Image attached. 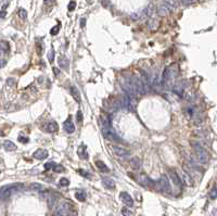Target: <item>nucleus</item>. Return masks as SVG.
<instances>
[{"instance_id":"2eb2a0df","label":"nucleus","mask_w":217,"mask_h":216,"mask_svg":"<svg viewBox=\"0 0 217 216\" xmlns=\"http://www.w3.org/2000/svg\"><path fill=\"white\" fill-rule=\"evenodd\" d=\"M141 165H142V162H141V160L139 159V158H133V159L130 160V166H131V168L133 170H139L141 167Z\"/></svg>"},{"instance_id":"58836bf2","label":"nucleus","mask_w":217,"mask_h":216,"mask_svg":"<svg viewBox=\"0 0 217 216\" xmlns=\"http://www.w3.org/2000/svg\"><path fill=\"white\" fill-rule=\"evenodd\" d=\"M19 141H20V142H22V144H27V142L29 141V139H28V138H25V137L20 136L19 137Z\"/></svg>"},{"instance_id":"f257e3e1","label":"nucleus","mask_w":217,"mask_h":216,"mask_svg":"<svg viewBox=\"0 0 217 216\" xmlns=\"http://www.w3.org/2000/svg\"><path fill=\"white\" fill-rule=\"evenodd\" d=\"M23 189V185L22 184H14V185H10V186H6L0 190V200H6L9 199L13 193L19 192Z\"/></svg>"},{"instance_id":"4be33fe9","label":"nucleus","mask_w":217,"mask_h":216,"mask_svg":"<svg viewBox=\"0 0 217 216\" xmlns=\"http://www.w3.org/2000/svg\"><path fill=\"white\" fill-rule=\"evenodd\" d=\"M59 65H60V68H61L66 70V68H69V60L64 57H61L59 59Z\"/></svg>"},{"instance_id":"4468645a","label":"nucleus","mask_w":217,"mask_h":216,"mask_svg":"<svg viewBox=\"0 0 217 216\" xmlns=\"http://www.w3.org/2000/svg\"><path fill=\"white\" fill-rule=\"evenodd\" d=\"M70 91H71V95H72V97L74 98V100H75L76 102H80V101H81L80 92L76 86H72V87H70Z\"/></svg>"},{"instance_id":"ddd939ff","label":"nucleus","mask_w":217,"mask_h":216,"mask_svg":"<svg viewBox=\"0 0 217 216\" xmlns=\"http://www.w3.org/2000/svg\"><path fill=\"white\" fill-rule=\"evenodd\" d=\"M64 129L67 134H73L75 132V125H74V123H73L72 118H67V120L64 122Z\"/></svg>"},{"instance_id":"f8f14e48","label":"nucleus","mask_w":217,"mask_h":216,"mask_svg":"<svg viewBox=\"0 0 217 216\" xmlns=\"http://www.w3.org/2000/svg\"><path fill=\"white\" fill-rule=\"evenodd\" d=\"M168 175H169L171 179L173 180V182L175 184L176 186L177 187L183 186V182H181V180H180V178H179V176L177 175V173H176L174 170H168Z\"/></svg>"},{"instance_id":"37998d69","label":"nucleus","mask_w":217,"mask_h":216,"mask_svg":"<svg viewBox=\"0 0 217 216\" xmlns=\"http://www.w3.org/2000/svg\"><path fill=\"white\" fill-rule=\"evenodd\" d=\"M55 4V0H45V4L46 6H52Z\"/></svg>"},{"instance_id":"39448f33","label":"nucleus","mask_w":217,"mask_h":216,"mask_svg":"<svg viewBox=\"0 0 217 216\" xmlns=\"http://www.w3.org/2000/svg\"><path fill=\"white\" fill-rule=\"evenodd\" d=\"M73 206L69 202H62L57 209V216H73Z\"/></svg>"},{"instance_id":"c9c22d12","label":"nucleus","mask_w":217,"mask_h":216,"mask_svg":"<svg viewBox=\"0 0 217 216\" xmlns=\"http://www.w3.org/2000/svg\"><path fill=\"white\" fill-rule=\"evenodd\" d=\"M48 59H49V61H53L54 59V50H50L49 52H48Z\"/></svg>"},{"instance_id":"e433bc0d","label":"nucleus","mask_w":217,"mask_h":216,"mask_svg":"<svg viewBox=\"0 0 217 216\" xmlns=\"http://www.w3.org/2000/svg\"><path fill=\"white\" fill-rule=\"evenodd\" d=\"M76 118H77V122H78V123H83V113H81L80 111L77 112Z\"/></svg>"},{"instance_id":"412c9836","label":"nucleus","mask_w":217,"mask_h":216,"mask_svg":"<svg viewBox=\"0 0 217 216\" xmlns=\"http://www.w3.org/2000/svg\"><path fill=\"white\" fill-rule=\"evenodd\" d=\"M4 149H6L7 151H14V150H16V146L10 140L4 141Z\"/></svg>"},{"instance_id":"0eeeda50","label":"nucleus","mask_w":217,"mask_h":216,"mask_svg":"<svg viewBox=\"0 0 217 216\" xmlns=\"http://www.w3.org/2000/svg\"><path fill=\"white\" fill-rule=\"evenodd\" d=\"M124 104H125V106L129 111L135 112L136 109H137V99H136V97H133V96L126 94L125 97H124Z\"/></svg>"},{"instance_id":"09e8293b","label":"nucleus","mask_w":217,"mask_h":216,"mask_svg":"<svg viewBox=\"0 0 217 216\" xmlns=\"http://www.w3.org/2000/svg\"><path fill=\"white\" fill-rule=\"evenodd\" d=\"M53 71H54V73H55V75H59V70H58L57 68H54Z\"/></svg>"},{"instance_id":"7ed1b4c3","label":"nucleus","mask_w":217,"mask_h":216,"mask_svg":"<svg viewBox=\"0 0 217 216\" xmlns=\"http://www.w3.org/2000/svg\"><path fill=\"white\" fill-rule=\"evenodd\" d=\"M192 147L194 149V153H195V155L198 158L199 162L202 164L207 163L209 160V153L206 152L205 149L203 148L200 144H198V142H192Z\"/></svg>"},{"instance_id":"79ce46f5","label":"nucleus","mask_w":217,"mask_h":216,"mask_svg":"<svg viewBox=\"0 0 217 216\" xmlns=\"http://www.w3.org/2000/svg\"><path fill=\"white\" fill-rule=\"evenodd\" d=\"M53 166H54V163H52V162H51V163H47L46 165H45V170H46V171H48V170L52 168Z\"/></svg>"},{"instance_id":"423d86ee","label":"nucleus","mask_w":217,"mask_h":216,"mask_svg":"<svg viewBox=\"0 0 217 216\" xmlns=\"http://www.w3.org/2000/svg\"><path fill=\"white\" fill-rule=\"evenodd\" d=\"M157 184V187H159V190L163 191V192H166V193H169L171 191V184H169V180L168 178L165 176V175H162L159 179V182H156Z\"/></svg>"},{"instance_id":"de8ad7c7","label":"nucleus","mask_w":217,"mask_h":216,"mask_svg":"<svg viewBox=\"0 0 217 216\" xmlns=\"http://www.w3.org/2000/svg\"><path fill=\"white\" fill-rule=\"evenodd\" d=\"M102 4L104 7H107L109 6V0H102Z\"/></svg>"},{"instance_id":"f704fd0d","label":"nucleus","mask_w":217,"mask_h":216,"mask_svg":"<svg viewBox=\"0 0 217 216\" xmlns=\"http://www.w3.org/2000/svg\"><path fill=\"white\" fill-rule=\"evenodd\" d=\"M59 30H60V25H57V26H54L52 30H50V34H51V35H57L58 33H59Z\"/></svg>"},{"instance_id":"dca6fc26","label":"nucleus","mask_w":217,"mask_h":216,"mask_svg":"<svg viewBox=\"0 0 217 216\" xmlns=\"http://www.w3.org/2000/svg\"><path fill=\"white\" fill-rule=\"evenodd\" d=\"M151 13H152V7L150 6V7H147L143 10V11L141 12L140 14H139V18H138L137 20H143V19H147V18H149L150 15H151Z\"/></svg>"},{"instance_id":"ea45409f","label":"nucleus","mask_w":217,"mask_h":216,"mask_svg":"<svg viewBox=\"0 0 217 216\" xmlns=\"http://www.w3.org/2000/svg\"><path fill=\"white\" fill-rule=\"evenodd\" d=\"M7 84H8L9 86H14L15 85V80L14 78H8L7 80Z\"/></svg>"},{"instance_id":"7c9ffc66","label":"nucleus","mask_w":217,"mask_h":216,"mask_svg":"<svg viewBox=\"0 0 217 216\" xmlns=\"http://www.w3.org/2000/svg\"><path fill=\"white\" fill-rule=\"evenodd\" d=\"M31 189L32 190H36V191H40V190H42L44 189V187L40 185V184H32L31 185Z\"/></svg>"},{"instance_id":"f3484780","label":"nucleus","mask_w":217,"mask_h":216,"mask_svg":"<svg viewBox=\"0 0 217 216\" xmlns=\"http://www.w3.org/2000/svg\"><path fill=\"white\" fill-rule=\"evenodd\" d=\"M58 130H59V125H58V123L55 121L50 122L49 124L47 125V132L48 133H57Z\"/></svg>"},{"instance_id":"c756f323","label":"nucleus","mask_w":217,"mask_h":216,"mask_svg":"<svg viewBox=\"0 0 217 216\" xmlns=\"http://www.w3.org/2000/svg\"><path fill=\"white\" fill-rule=\"evenodd\" d=\"M52 170H53L55 173H62V172H64V167L62 166V165H60V164H54V166L52 167Z\"/></svg>"},{"instance_id":"393cba45","label":"nucleus","mask_w":217,"mask_h":216,"mask_svg":"<svg viewBox=\"0 0 217 216\" xmlns=\"http://www.w3.org/2000/svg\"><path fill=\"white\" fill-rule=\"evenodd\" d=\"M183 182H185L186 185H188V186H191V185L193 184V182H192L191 177L189 176V174H187V173H183Z\"/></svg>"},{"instance_id":"6e6552de","label":"nucleus","mask_w":217,"mask_h":216,"mask_svg":"<svg viewBox=\"0 0 217 216\" xmlns=\"http://www.w3.org/2000/svg\"><path fill=\"white\" fill-rule=\"evenodd\" d=\"M136 180L139 182V185H141V186H143V187H151L153 185V182L150 178H149V177L145 174L137 175Z\"/></svg>"},{"instance_id":"a19ab883","label":"nucleus","mask_w":217,"mask_h":216,"mask_svg":"<svg viewBox=\"0 0 217 216\" xmlns=\"http://www.w3.org/2000/svg\"><path fill=\"white\" fill-rule=\"evenodd\" d=\"M79 173H80V174H83V176H84V177H88V178H91V176H90V174H89V173H87V172H85L84 170H79Z\"/></svg>"},{"instance_id":"b1692460","label":"nucleus","mask_w":217,"mask_h":216,"mask_svg":"<svg viewBox=\"0 0 217 216\" xmlns=\"http://www.w3.org/2000/svg\"><path fill=\"white\" fill-rule=\"evenodd\" d=\"M10 46L7 42H0V51L2 52H9Z\"/></svg>"},{"instance_id":"49530a36","label":"nucleus","mask_w":217,"mask_h":216,"mask_svg":"<svg viewBox=\"0 0 217 216\" xmlns=\"http://www.w3.org/2000/svg\"><path fill=\"white\" fill-rule=\"evenodd\" d=\"M6 65V60H0V68H4Z\"/></svg>"},{"instance_id":"20e7f679","label":"nucleus","mask_w":217,"mask_h":216,"mask_svg":"<svg viewBox=\"0 0 217 216\" xmlns=\"http://www.w3.org/2000/svg\"><path fill=\"white\" fill-rule=\"evenodd\" d=\"M177 75H178V68H177V66L175 64L165 68L163 72V83H169L173 80H175Z\"/></svg>"},{"instance_id":"c03bdc74","label":"nucleus","mask_w":217,"mask_h":216,"mask_svg":"<svg viewBox=\"0 0 217 216\" xmlns=\"http://www.w3.org/2000/svg\"><path fill=\"white\" fill-rule=\"evenodd\" d=\"M7 15V12L4 11V10H2V11H0V18H4Z\"/></svg>"},{"instance_id":"9d476101","label":"nucleus","mask_w":217,"mask_h":216,"mask_svg":"<svg viewBox=\"0 0 217 216\" xmlns=\"http://www.w3.org/2000/svg\"><path fill=\"white\" fill-rule=\"evenodd\" d=\"M119 197H121V200H122L123 203L125 205H127V206H133V200L129 193H127V192H121Z\"/></svg>"},{"instance_id":"a18cd8bd","label":"nucleus","mask_w":217,"mask_h":216,"mask_svg":"<svg viewBox=\"0 0 217 216\" xmlns=\"http://www.w3.org/2000/svg\"><path fill=\"white\" fill-rule=\"evenodd\" d=\"M85 23H86V20L81 19V21H80V27H85Z\"/></svg>"},{"instance_id":"9b49d317","label":"nucleus","mask_w":217,"mask_h":216,"mask_svg":"<svg viewBox=\"0 0 217 216\" xmlns=\"http://www.w3.org/2000/svg\"><path fill=\"white\" fill-rule=\"evenodd\" d=\"M48 155H49V153L46 149H38L33 153V156L37 160H45L48 158Z\"/></svg>"},{"instance_id":"6ab92c4d","label":"nucleus","mask_w":217,"mask_h":216,"mask_svg":"<svg viewBox=\"0 0 217 216\" xmlns=\"http://www.w3.org/2000/svg\"><path fill=\"white\" fill-rule=\"evenodd\" d=\"M171 11V9L168 7V6H166L165 4H163L160 8H159V14L162 15V16H165V15H167Z\"/></svg>"},{"instance_id":"473e14b6","label":"nucleus","mask_w":217,"mask_h":216,"mask_svg":"<svg viewBox=\"0 0 217 216\" xmlns=\"http://www.w3.org/2000/svg\"><path fill=\"white\" fill-rule=\"evenodd\" d=\"M217 197V191H216V187H213V189L211 190V192H209V198L212 199V200H215Z\"/></svg>"},{"instance_id":"cd10ccee","label":"nucleus","mask_w":217,"mask_h":216,"mask_svg":"<svg viewBox=\"0 0 217 216\" xmlns=\"http://www.w3.org/2000/svg\"><path fill=\"white\" fill-rule=\"evenodd\" d=\"M121 212H122L123 216H135V214H133V211H131V210H129V209H127V208H123Z\"/></svg>"},{"instance_id":"a211bd4d","label":"nucleus","mask_w":217,"mask_h":216,"mask_svg":"<svg viewBox=\"0 0 217 216\" xmlns=\"http://www.w3.org/2000/svg\"><path fill=\"white\" fill-rule=\"evenodd\" d=\"M102 184H103V186L105 187L107 189H114L115 188V182L112 180L111 178H103L102 179Z\"/></svg>"},{"instance_id":"bb28decb","label":"nucleus","mask_w":217,"mask_h":216,"mask_svg":"<svg viewBox=\"0 0 217 216\" xmlns=\"http://www.w3.org/2000/svg\"><path fill=\"white\" fill-rule=\"evenodd\" d=\"M164 4H166V6H168L171 10H173L174 8L177 7V2H176V0H164Z\"/></svg>"},{"instance_id":"a878e982","label":"nucleus","mask_w":217,"mask_h":216,"mask_svg":"<svg viewBox=\"0 0 217 216\" xmlns=\"http://www.w3.org/2000/svg\"><path fill=\"white\" fill-rule=\"evenodd\" d=\"M75 197H76L77 200H78V201H80V202L86 201V193H85L84 191H78V192H76Z\"/></svg>"},{"instance_id":"5701e85b","label":"nucleus","mask_w":217,"mask_h":216,"mask_svg":"<svg viewBox=\"0 0 217 216\" xmlns=\"http://www.w3.org/2000/svg\"><path fill=\"white\" fill-rule=\"evenodd\" d=\"M77 153H78L79 158H81V159H88V154H87V152H86V149H85L84 146L80 147V148H78Z\"/></svg>"},{"instance_id":"f03ea898","label":"nucleus","mask_w":217,"mask_h":216,"mask_svg":"<svg viewBox=\"0 0 217 216\" xmlns=\"http://www.w3.org/2000/svg\"><path fill=\"white\" fill-rule=\"evenodd\" d=\"M102 135H103V137H104L105 139H107L109 141H121L119 137L116 135L114 129L112 128V126H111L109 121H104V123H103Z\"/></svg>"},{"instance_id":"c85d7f7f","label":"nucleus","mask_w":217,"mask_h":216,"mask_svg":"<svg viewBox=\"0 0 217 216\" xmlns=\"http://www.w3.org/2000/svg\"><path fill=\"white\" fill-rule=\"evenodd\" d=\"M173 90H174V92H175V94H177V95H179V96L183 95V88L180 87L179 85H176V86H174Z\"/></svg>"},{"instance_id":"1a4fd4ad","label":"nucleus","mask_w":217,"mask_h":216,"mask_svg":"<svg viewBox=\"0 0 217 216\" xmlns=\"http://www.w3.org/2000/svg\"><path fill=\"white\" fill-rule=\"evenodd\" d=\"M112 151L114 152V154L117 155L118 158H126V156L130 155V152L127 149L119 147V146H113L112 147Z\"/></svg>"},{"instance_id":"4c0bfd02","label":"nucleus","mask_w":217,"mask_h":216,"mask_svg":"<svg viewBox=\"0 0 217 216\" xmlns=\"http://www.w3.org/2000/svg\"><path fill=\"white\" fill-rule=\"evenodd\" d=\"M75 7H76V2L75 1H71V4H69V10L70 11H74Z\"/></svg>"},{"instance_id":"aec40b11","label":"nucleus","mask_w":217,"mask_h":216,"mask_svg":"<svg viewBox=\"0 0 217 216\" xmlns=\"http://www.w3.org/2000/svg\"><path fill=\"white\" fill-rule=\"evenodd\" d=\"M96 166L98 167L101 172H103V173H109L110 172L109 167L107 166V164L104 163V162H102V161H96Z\"/></svg>"},{"instance_id":"72a5a7b5","label":"nucleus","mask_w":217,"mask_h":216,"mask_svg":"<svg viewBox=\"0 0 217 216\" xmlns=\"http://www.w3.org/2000/svg\"><path fill=\"white\" fill-rule=\"evenodd\" d=\"M60 185H61L62 187H67L70 185V180L67 178H61L60 179Z\"/></svg>"},{"instance_id":"2f4dec72","label":"nucleus","mask_w":217,"mask_h":216,"mask_svg":"<svg viewBox=\"0 0 217 216\" xmlns=\"http://www.w3.org/2000/svg\"><path fill=\"white\" fill-rule=\"evenodd\" d=\"M19 16L22 20L26 19V18H27V12H26V10H24V9H20V10H19Z\"/></svg>"}]
</instances>
